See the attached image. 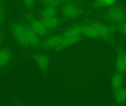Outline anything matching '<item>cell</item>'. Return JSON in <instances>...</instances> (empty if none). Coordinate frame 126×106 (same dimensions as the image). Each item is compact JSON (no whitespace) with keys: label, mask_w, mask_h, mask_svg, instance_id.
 I'll return each instance as SVG.
<instances>
[{"label":"cell","mask_w":126,"mask_h":106,"mask_svg":"<svg viewBox=\"0 0 126 106\" xmlns=\"http://www.w3.org/2000/svg\"><path fill=\"white\" fill-rule=\"evenodd\" d=\"M105 17L120 24L126 22V7L122 4H115L110 7L105 14Z\"/></svg>","instance_id":"1"},{"label":"cell","mask_w":126,"mask_h":106,"mask_svg":"<svg viewBox=\"0 0 126 106\" xmlns=\"http://www.w3.org/2000/svg\"><path fill=\"white\" fill-rule=\"evenodd\" d=\"M91 24L97 32L99 37L106 40L109 38L115 30V27L112 26L104 25L99 23H93Z\"/></svg>","instance_id":"2"},{"label":"cell","mask_w":126,"mask_h":106,"mask_svg":"<svg viewBox=\"0 0 126 106\" xmlns=\"http://www.w3.org/2000/svg\"><path fill=\"white\" fill-rule=\"evenodd\" d=\"M14 31L15 37L21 45L26 46L29 44L27 40L25 27L17 24L15 26Z\"/></svg>","instance_id":"3"},{"label":"cell","mask_w":126,"mask_h":106,"mask_svg":"<svg viewBox=\"0 0 126 106\" xmlns=\"http://www.w3.org/2000/svg\"><path fill=\"white\" fill-rule=\"evenodd\" d=\"M62 12L63 15L68 18H74L80 15V9L71 4H66L64 5Z\"/></svg>","instance_id":"4"},{"label":"cell","mask_w":126,"mask_h":106,"mask_svg":"<svg viewBox=\"0 0 126 106\" xmlns=\"http://www.w3.org/2000/svg\"><path fill=\"white\" fill-rule=\"evenodd\" d=\"M34 58L44 74H46L49 64L48 57L42 54H37L34 55Z\"/></svg>","instance_id":"5"},{"label":"cell","mask_w":126,"mask_h":106,"mask_svg":"<svg viewBox=\"0 0 126 106\" xmlns=\"http://www.w3.org/2000/svg\"><path fill=\"white\" fill-rule=\"evenodd\" d=\"M31 29L37 34L43 35L47 32V29L43 23L42 21L34 19L31 23Z\"/></svg>","instance_id":"6"},{"label":"cell","mask_w":126,"mask_h":106,"mask_svg":"<svg viewBox=\"0 0 126 106\" xmlns=\"http://www.w3.org/2000/svg\"><path fill=\"white\" fill-rule=\"evenodd\" d=\"M82 26L76 25L70 27L63 34V37H74L79 36L82 32Z\"/></svg>","instance_id":"7"},{"label":"cell","mask_w":126,"mask_h":106,"mask_svg":"<svg viewBox=\"0 0 126 106\" xmlns=\"http://www.w3.org/2000/svg\"><path fill=\"white\" fill-rule=\"evenodd\" d=\"M27 36L29 44L33 46H37L39 44V40L37 34L30 28L26 27Z\"/></svg>","instance_id":"8"},{"label":"cell","mask_w":126,"mask_h":106,"mask_svg":"<svg viewBox=\"0 0 126 106\" xmlns=\"http://www.w3.org/2000/svg\"><path fill=\"white\" fill-rule=\"evenodd\" d=\"M63 36H56L48 39L44 43L46 47H54L59 46L63 41Z\"/></svg>","instance_id":"9"},{"label":"cell","mask_w":126,"mask_h":106,"mask_svg":"<svg viewBox=\"0 0 126 106\" xmlns=\"http://www.w3.org/2000/svg\"><path fill=\"white\" fill-rule=\"evenodd\" d=\"M41 21L47 29L55 28L60 22V19L55 16L48 18H43Z\"/></svg>","instance_id":"10"},{"label":"cell","mask_w":126,"mask_h":106,"mask_svg":"<svg viewBox=\"0 0 126 106\" xmlns=\"http://www.w3.org/2000/svg\"><path fill=\"white\" fill-rule=\"evenodd\" d=\"M81 33L89 37L96 38L99 37L97 32L91 24L82 27Z\"/></svg>","instance_id":"11"},{"label":"cell","mask_w":126,"mask_h":106,"mask_svg":"<svg viewBox=\"0 0 126 106\" xmlns=\"http://www.w3.org/2000/svg\"><path fill=\"white\" fill-rule=\"evenodd\" d=\"M119 0H95L94 7L95 8L110 7L116 4Z\"/></svg>","instance_id":"12"},{"label":"cell","mask_w":126,"mask_h":106,"mask_svg":"<svg viewBox=\"0 0 126 106\" xmlns=\"http://www.w3.org/2000/svg\"><path fill=\"white\" fill-rule=\"evenodd\" d=\"M123 83V78L120 74H116L112 77L111 86L113 91L115 93L121 87Z\"/></svg>","instance_id":"13"},{"label":"cell","mask_w":126,"mask_h":106,"mask_svg":"<svg viewBox=\"0 0 126 106\" xmlns=\"http://www.w3.org/2000/svg\"><path fill=\"white\" fill-rule=\"evenodd\" d=\"M80 35L74 37H63V41L60 45L59 48L66 47L70 45L73 44L78 42L80 39Z\"/></svg>","instance_id":"14"},{"label":"cell","mask_w":126,"mask_h":106,"mask_svg":"<svg viewBox=\"0 0 126 106\" xmlns=\"http://www.w3.org/2000/svg\"><path fill=\"white\" fill-rule=\"evenodd\" d=\"M116 68L118 72L123 73L125 72L126 70V67L123 55L121 53H120L118 55L116 61Z\"/></svg>","instance_id":"15"},{"label":"cell","mask_w":126,"mask_h":106,"mask_svg":"<svg viewBox=\"0 0 126 106\" xmlns=\"http://www.w3.org/2000/svg\"><path fill=\"white\" fill-rule=\"evenodd\" d=\"M57 10L55 7L47 6L42 12L41 15L43 18H48L55 16Z\"/></svg>","instance_id":"16"},{"label":"cell","mask_w":126,"mask_h":106,"mask_svg":"<svg viewBox=\"0 0 126 106\" xmlns=\"http://www.w3.org/2000/svg\"><path fill=\"white\" fill-rule=\"evenodd\" d=\"M116 101L119 103H124L126 101V89L121 88L115 92Z\"/></svg>","instance_id":"17"},{"label":"cell","mask_w":126,"mask_h":106,"mask_svg":"<svg viewBox=\"0 0 126 106\" xmlns=\"http://www.w3.org/2000/svg\"><path fill=\"white\" fill-rule=\"evenodd\" d=\"M10 56V53L7 51H0V66H3L6 64L9 59Z\"/></svg>","instance_id":"18"},{"label":"cell","mask_w":126,"mask_h":106,"mask_svg":"<svg viewBox=\"0 0 126 106\" xmlns=\"http://www.w3.org/2000/svg\"><path fill=\"white\" fill-rule=\"evenodd\" d=\"M43 3L47 6L56 7L60 4L61 0H42Z\"/></svg>","instance_id":"19"},{"label":"cell","mask_w":126,"mask_h":106,"mask_svg":"<svg viewBox=\"0 0 126 106\" xmlns=\"http://www.w3.org/2000/svg\"><path fill=\"white\" fill-rule=\"evenodd\" d=\"M34 0H23L24 3L29 8H31L33 6Z\"/></svg>","instance_id":"20"},{"label":"cell","mask_w":126,"mask_h":106,"mask_svg":"<svg viewBox=\"0 0 126 106\" xmlns=\"http://www.w3.org/2000/svg\"><path fill=\"white\" fill-rule=\"evenodd\" d=\"M119 27L122 32L126 35V22L120 24Z\"/></svg>","instance_id":"21"},{"label":"cell","mask_w":126,"mask_h":106,"mask_svg":"<svg viewBox=\"0 0 126 106\" xmlns=\"http://www.w3.org/2000/svg\"><path fill=\"white\" fill-rule=\"evenodd\" d=\"M4 17V13L3 9L0 7V24H1L3 20Z\"/></svg>","instance_id":"22"},{"label":"cell","mask_w":126,"mask_h":106,"mask_svg":"<svg viewBox=\"0 0 126 106\" xmlns=\"http://www.w3.org/2000/svg\"><path fill=\"white\" fill-rule=\"evenodd\" d=\"M124 59V62L126 67V53L123 55Z\"/></svg>","instance_id":"23"},{"label":"cell","mask_w":126,"mask_h":106,"mask_svg":"<svg viewBox=\"0 0 126 106\" xmlns=\"http://www.w3.org/2000/svg\"><path fill=\"white\" fill-rule=\"evenodd\" d=\"M1 41V37L0 35V44Z\"/></svg>","instance_id":"24"},{"label":"cell","mask_w":126,"mask_h":106,"mask_svg":"<svg viewBox=\"0 0 126 106\" xmlns=\"http://www.w3.org/2000/svg\"><path fill=\"white\" fill-rule=\"evenodd\" d=\"M71 0V1H77V0Z\"/></svg>","instance_id":"25"}]
</instances>
